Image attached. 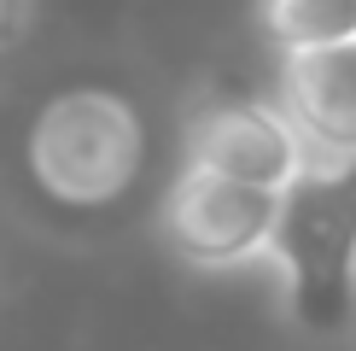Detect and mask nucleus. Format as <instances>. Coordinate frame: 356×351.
<instances>
[{
  "label": "nucleus",
  "instance_id": "obj_1",
  "mask_svg": "<svg viewBox=\"0 0 356 351\" xmlns=\"http://www.w3.org/2000/svg\"><path fill=\"white\" fill-rule=\"evenodd\" d=\"M292 316L309 334L356 322V164H309L280 194L275 252Z\"/></svg>",
  "mask_w": 356,
  "mask_h": 351
},
{
  "label": "nucleus",
  "instance_id": "obj_2",
  "mask_svg": "<svg viewBox=\"0 0 356 351\" xmlns=\"http://www.w3.org/2000/svg\"><path fill=\"white\" fill-rule=\"evenodd\" d=\"M146 158L140 111L106 88H70L29 123V170L58 205H111L135 187Z\"/></svg>",
  "mask_w": 356,
  "mask_h": 351
},
{
  "label": "nucleus",
  "instance_id": "obj_3",
  "mask_svg": "<svg viewBox=\"0 0 356 351\" xmlns=\"http://www.w3.org/2000/svg\"><path fill=\"white\" fill-rule=\"evenodd\" d=\"M275 223H280V194L240 187L228 176L193 170L164 194V240L181 252L193 270H240L275 252Z\"/></svg>",
  "mask_w": 356,
  "mask_h": 351
},
{
  "label": "nucleus",
  "instance_id": "obj_4",
  "mask_svg": "<svg viewBox=\"0 0 356 351\" xmlns=\"http://www.w3.org/2000/svg\"><path fill=\"white\" fill-rule=\"evenodd\" d=\"M181 153L193 170L228 176L240 187H263V194H286L309 170V153L286 111L269 100H211L187 117Z\"/></svg>",
  "mask_w": 356,
  "mask_h": 351
},
{
  "label": "nucleus",
  "instance_id": "obj_5",
  "mask_svg": "<svg viewBox=\"0 0 356 351\" xmlns=\"http://www.w3.org/2000/svg\"><path fill=\"white\" fill-rule=\"evenodd\" d=\"M280 111L309 164H356V41L280 58Z\"/></svg>",
  "mask_w": 356,
  "mask_h": 351
},
{
  "label": "nucleus",
  "instance_id": "obj_6",
  "mask_svg": "<svg viewBox=\"0 0 356 351\" xmlns=\"http://www.w3.org/2000/svg\"><path fill=\"white\" fill-rule=\"evenodd\" d=\"M257 24L280 58L345 47L356 41V0H257Z\"/></svg>",
  "mask_w": 356,
  "mask_h": 351
},
{
  "label": "nucleus",
  "instance_id": "obj_7",
  "mask_svg": "<svg viewBox=\"0 0 356 351\" xmlns=\"http://www.w3.org/2000/svg\"><path fill=\"white\" fill-rule=\"evenodd\" d=\"M12 24H18V0H0V41L12 36Z\"/></svg>",
  "mask_w": 356,
  "mask_h": 351
}]
</instances>
